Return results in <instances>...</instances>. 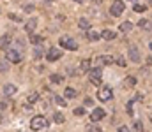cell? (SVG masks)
<instances>
[{
	"label": "cell",
	"mask_w": 152,
	"mask_h": 132,
	"mask_svg": "<svg viewBox=\"0 0 152 132\" xmlns=\"http://www.w3.org/2000/svg\"><path fill=\"white\" fill-rule=\"evenodd\" d=\"M48 125H50V122L44 116H34L32 122H30V129L32 131H44Z\"/></svg>",
	"instance_id": "6da1fadb"
},
{
	"label": "cell",
	"mask_w": 152,
	"mask_h": 132,
	"mask_svg": "<svg viewBox=\"0 0 152 132\" xmlns=\"http://www.w3.org/2000/svg\"><path fill=\"white\" fill-rule=\"evenodd\" d=\"M88 76H90V83H92V85H96V87H99V85H101L103 71H101L99 67H92V69L88 71Z\"/></svg>",
	"instance_id": "7a4b0ae2"
},
{
	"label": "cell",
	"mask_w": 152,
	"mask_h": 132,
	"mask_svg": "<svg viewBox=\"0 0 152 132\" xmlns=\"http://www.w3.org/2000/svg\"><path fill=\"white\" fill-rule=\"evenodd\" d=\"M112 97H113V92H112L110 87H101L99 88V92H97V99H99V100L106 102V100H110Z\"/></svg>",
	"instance_id": "3957f363"
},
{
	"label": "cell",
	"mask_w": 152,
	"mask_h": 132,
	"mask_svg": "<svg viewBox=\"0 0 152 132\" xmlns=\"http://www.w3.org/2000/svg\"><path fill=\"white\" fill-rule=\"evenodd\" d=\"M60 46H64V48H66V49H69V51H75V49H78V43H76L75 39L67 37V35L60 37Z\"/></svg>",
	"instance_id": "277c9868"
},
{
	"label": "cell",
	"mask_w": 152,
	"mask_h": 132,
	"mask_svg": "<svg viewBox=\"0 0 152 132\" xmlns=\"http://www.w3.org/2000/svg\"><path fill=\"white\" fill-rule=\"evenodd\" d=\"M124 9H126V5H124L120 0H115L113 4H112V9H110V12H112L113 16H120V14L124 12Z\"/></svg>",
	"instance_id": "5b68a950"
},
{
	"label": "cell",
	"mask_w": 152,
	"mask_h": 132,
	"mask_svg": "<svg viewBox=\"0 0 152 132\" xmlns=\"http://www.w3.org/2000/svg\"><path fill=\"white\" fill-rule=\"evenodd\" d=\"M60 56H62V51H60L58 48H50V51L46 53V58H48L50 62H57Z\"/></svg>",
	"instance_id": "8992f818"
},
{
	"label": "cell",
	"mask_w": 152,
	"mask_h": 132,
	"mask_svg": "<svg viewBox=\"0 0 152 132\" xmlns=\"http://www.w3.org/2000/svg\"><path fill=\"white\" fill-rule=\"evenodd\" d=\"M5 58L11 60L12 63H20V62H21V55H20L18 51H14V49H7V51H5Z\"/></svg>",
	"instance_id": "52a82bcc"
},
{
	"label": "cell",
	"mask_w": 152,
	"mask_h": 132,
	"mask_svg": "<svg viewBox=\"0 0 152 132\" xmlns=\"http://www.w3.org/2000/svg\"><path fill=\"white\" fill-rule=\"evenodd\" d=\"M104 116H106L104 109H103V107H96V109L92 111V115H90V120H92V122H99V120H103Z\"/></svg>",
	"instance_id": "ba28073f"
},
{
	"label": "cell",
	"mask_w": 152,
	"mask_h": 132,
	"mask_svg": "<svg viewBox=\"0 0 152 132\" xmlns=\"http://www.w3.org/2000/svg\"><path fill=\"white\" fill-rule=\"evenodd\" d=\"M129 58H131L134 63H138V62H140V51H138V48H136V46H131V48H129Z\"/></svg>",
	"instance_id": "9c48e42d"
},
{
	"label": "cell",
	"mask_w": 152,
	"mask_h": 132,
	"mask_svg": "<svg viewBox=\"0 0 152 132\" xmlns=\"http://www.w3.org/2000/svg\"><path fill=\"white\" fill-rule=\"evenodd\" d=\"M101 37L104 41H113L115 37H117V32H113V30H103L101 32Z\"/></svg>",
	"instance_id": "30bf717a"
},
{
	"label": "cell",
	"mask_w": 152,
	"mask_h": 132,
	"mask_svg": "<svg viewBox=\"0 0 152 132\" xmlns=\"http://www.w3.org/2000/svg\"><path fill=\"white\" fill-rule=\"evenodd\" d=\"M138 27H140L142 30H147V32H149V30H152V21L143 18V19H140V21H138Z\"/></svg>",
	"instance_id": "8fae6325"
},
{
	"label": "cell",
	"mask_w": 152,
	"mask_h": 132,
	"mask_svg": "<svg viewBox=\"0 0 152 132\" xmlns=\"http://www.w3.org/2000/svg\"><path fill=\"white\" fill-rule=\"evenodd\" d=\"M36 27H37V19L36 18H32V19H28L27 23H25V30L30 34V32H34L36 30Z\"/></svg>",
	"instance_id": "7c38bea8"
},
{
	"label": "cell",
	"mask_w": 152,
	"mask_h": 132,
	"mask_svg": "<svg viewBox=\"0 0 152 132\" xmlns=\"http://www.w3.org/2000/svg\"><path fill=\"white\" fill-rule=\"evenodd\" d=\"M134 85H136V78L134 76H127L124 79V87L126 88H134Z\"/></svg>",
	"instance_id": "4fadbf2b"
},
{
	"label": "cell",
	"mask_w": 152,
	"mask_h": 132,
	"mask_svg": "<svg viewBox=\"0 0 152 132\" xmlns=\"http://www.w3.org/2000/svg\"><path fill=\"white\" fill-rule=\"evenodd\" d=\"M2 92H4V95H12V93H16V87L14 85H4Z\"/></svg>",
	"instance_id": "5bb4252c"
},
{
	"label": "cell",
	"mask_w": 152,
	"mask_h": 132,
	"mask_svg": "<svg viewBox=\"0 0 152 132\" xmlns=\"http://www.w3.org/2000/svg\"><path fill=\"white\" fill-rule=\"evenodd\" d=\"M78 27L83 28V30H88V28H90V21H88L87 18H80V19H78Z\"/></svg>",
	"instance_id": "9a60e30c"
},
{
	"label": "cell",
	"mask_w": 152,
	"mask_h": 132,
	"mask_svg": "<svg viewBox=\"0 0 152 132\" xmlns=\"http://www.w3.org/2000/svg\"><path fill=\"white\" fill-rule=\"evenodd\" d=\"M9 43H11V37L9 35H2V41H0V48L4 49V51H7V46H9Z\"/></svg>",
	"instance_id": "2e32d148"
},
{
	"label": "cell",
	"mask_w": 152,
	"mask_h": 132,
	"mask_svg": "<svg viewBox=\"0 0 152 132\" xmlns=\"http://www.w3.org/2000/svg\"><path fill=\"white\" fill-rule=\"evenodd\" d=\"M118 30H120V32H131V30H133V23H129V21H124V23H120Z\"/></svg>",
	"instance_id": "e0dca14e"
},
{
	"label": "cell",
	"mask_w": 152,
	"mask_h": 132,
	"mask_svg": "<svg viewBox=\"0 0 152 132\" xmlns=\"http://www.w3.org/2000/svg\"><path fill=\"white\" fill-rule=\"evenodd\" d=\"M99 37H101V34H97V32H94V30L88 28V32H87V39L88 41H97Z\"/></svg>",
	"instance_id": "ac0fdd59"
},
{
	"label": "cell",
	"mask_w": 152,
	"mask_h": 132,
	"mask_svg": "<svg viewBox=\"0 0 152 132\" xmlns=\"http://www.w3.org/2000/svg\"><path fill=\"white\" fill-rule=\"evenodd\" d=\"M97 60H99V62H101V63H104V65H110V63H112V62H113V58H112V56H110V55H101V56H99V58H97Z\"/></svg>",
	"instance_id": "d6986e66"
},
{
	"label": "cell",
	"mask_w": 152,
	"mask_h": 132,
	"mask_svg": "<svg viewBox=\"0 0 152 132\" xmlns=\"http://www.w3.org/2000/svg\"><path fill=\"white\" fill-rule=\"evenodd\" d=\"M50 81H51V83H55V85L64 83V76H60V74H51V76H50Z\"/></svg>",
	"instance_id": "ffe728a7"
},
{
	"label": "cell",
	"mask_w": 152,
	"mask_h": 132,
	"mask_svg": "<svg viewBox=\"0 0 152 132\" xmlns=\"http://www.w3.org/2000/svg\"><path fill=\"white\" fill-rule=\"evenodd\" d=\"M90 60H81V63H80V69L83 71V72H87V71H90Z\"/></svg>",
	"instance_id": "44dd1931"
},
{
	"label": "cell",
	"mask_w": 152,
	"mask_h": 132,
	"mask_svg": "<svg viewBox=\"0 0 152 132\" xmlns=\"http://www.w3.org/2000/svg\"><path fill=\"white\" fill-rule=\"evenodd\" d=\"M64 95H66L67 99H73V97H76V90L75 88H66V90H64Z\"/></svg>",
	"instance_id": "7402d4cb"
},
{
	"label": "cell",
	"mask_w": 152,
	"mask_h": 132,
	"mask_svg": "<svg viewBox=\"0 0 152 132\" xmlns=\"http://www.w3.org/2000/svg\"><path fill=\"white\" fill-rule=\"evenodd\" d=\"M30 43H34V44L42 43V37H41V35H36V34H32V32H30Z\"/></svg>",
	"instance_id": "603a6c76"
},
{
	"label": "cell",
	"mask_w": 152,
	"mask_h": 132,
	"mask_svg": "<svg viewBox=\"0 0 152 132\" xmlns=\"http://www.w3.org/2000/svg\"><path fill=\"white\" fill-rule=\"evenodd\" d=\"M37 100H39V93H36V92H32V93L28 95V102H30V104H36Z\"/></svg>",
	"instance_id": "cb8c5ba5"
},
{
	"label": "cell",
	"mask_w": 152,
	"mask_h": 132,
	"mask_svg": "<svg viewBox=\"0 0 152 132\" xmlns=\"http://www.w3.org/2000/svg\"><path fill=\"white\" fill-rule=\"evenodd\" d=\"M145 9H147V5H142V4H134L133 5V11L134 12H143Z\"/></svg>",
	"instance_id": "d4e9b609"
},
{
	"label": "cell",
	"mask_w": 152,
	"mask_h": 132,
	"mask_svg": "<svg viewBox=\"0 0 152 132\" xmlns=\"http://www.w3.org/2000/svg\"><path fill=\"white\" fill-rule=\"evenodd\" d=\"M53 120H55V123H64V115L62 113H55L53 115Z\"/></svg>",
	"instance_id": "484cf974"
},
{
	"label": "cell",
	"mask_w": 152,
	"mask_h": 132,
	"mask_svg": "<svg viewBox=\"0 0 152 132\" xmlns=\"http://www.w3.org/2000/svg\"><path fill=\"white\" fill-rule=\"evenodd\" d=\"M7 60V58H5ZM5 60H2V63H0V71H2V74H5L7 72V69H9V65H7V62Z\"/></svg>",
	"instance_id": "4316f807"
},
{
	"label": "cell",
	"mask_w": 152,
	"mask_h": 132,
	"mask_svg": "<svg viewBox=\"0 0 152 132\" xmlns=\"http://www.w3.org/2000/svg\"><path fill=\"white\" fill-rule=\"evenodd\" d=\"M55 102H57L58 106H64V107H66V104H67V102H66L62 97H58V95H55Z\"/></svg>",
	"instance_id": "83f0119b"
},
{
	"label": "cell",
	"mask_w": 152,
	"mask_h": 132,
	"mask_svg": "<svg viewBox=\"0 0 152 132\" xmlns=\"http://www.w3.org/2000/svg\"><path fill=\"white\" fill-rule=\"evenodd\" d=\"M41 56H42V51H41V48L37 46V48L34 49V58H36V60H39Z\"/></svg>",
	"instance_id": "f1b7e54d"
},
{
	"label": "cell",
	"mask_w": 152,
	"mask_h": 132,
	"mask_svg": "<svg viewBox=\"0 0 152 132\" xmlns=\"http://www.w3.org/2000/svg\"><path fill=\"white\" fill-rule=\"evenodd\" d=\"M115 62H117V65H120V67H126V60H124L122 56H117V58H115Z\"/></svg>",
	"instance_id": "f546056e"
},
{
	"label": "cell",
	"mask_w": 152,
	"mask_h": 132,
	"mask_svg": "<svg viewBox=\"0 0 152 132\" xmlns=\"http://www.w3.org/2000/svg\"><path fill=\"white\" fill-rule=\"evenodd\" d=\"M133 129H134V131H143V123H142V122H134V123H133Z\"/></svg>",
	"instance_id": "4dcf8cb0"
},
{
	"label": "cell",
	"mask_w": 152,
	"mask_h": 132,
	"mask_svg": "<svg viewBox=\"0 0 152 132\" xmlns=\"http://www.w3.org/2000/svg\"><path fill=\"white\" fill-rule=\"evenodd\" d=\"M75 115H76V116H83V115H85V107H76Z\"/></svg>",
	"instance_id": "1f68e13d"
},
{
	"label": "cell",
	"mask_w": 152,
	"mask_h": 132,
	"mask_svg": "<svg viewBox=\"0 0 152 132\" xmlns=\"http://www.w3.org/2000/svg\"><path fill=\"white\" fill-rule=\"evenodd\" d=\"M7 16H9V18H11L12 21H21V18H20L18 14H14V12H11V14H7Z\"/></svg>",
	"instance_id": "d6a6232c"
},
{
	"label": "cell",
	"mask_w": 152,
	"mask_h": 132,
	"mask_svg": "<svg viewBox=\"0 0 152 132\" xmlns=\"http://www.w3.org/2000/svg\"><path fill=\"white\" fill-rule=\"evenodd\" d=\"M133 102H134V100H129V102H127V113H129L131 116H133Z\"/></svg>",
	"instance_id": "836d02e7"
},
{
	"label": "cell",
	"mask_w": 152,
	"mask_h": 132,
	"mask_svg": "<svg viewBox=\"0 0 152 132\" xmlns=\"http://www.w3.org/2000/svg\"><path fill=\"white\" fill-rule=\"evenodd\" d=\"M118 131H120V132H127V131H129V127H126V125H120V127H118Z\"/></svg>",
	"instance_id": "e575fe53"
},
{
	"label": "cell",
	"mask_w": 152,
	"mask_h": 132,
	"mask_svg": "<svg viewBox=\"0 0 152 132\" xmlns=\"http://www.w3.org/2000/svg\"><path fill=\"white\" fill-rule=\"evenodd\" d=\"M142 99H143V95H142V93H136V95H134V99H133V100H142Z\"/></svg>",
	"instance_id": "d590c367"
},
{
	"label": "cell",
	"mask_w": 152,
	"mask_h": 132,
	"mask_svg": "<svg viewBox=\"0 0 152 132\" xmlns=\"http://www.w3.org/2000/svg\"><path fill=\"white\" fill-rule=\"evenodd\" d=\"M87 129H88V131H101V129H99V127H96V125H88Z\"/></svg>",
	"instance_id": "8d00e7d4"
},
{
	"label": "cell",
	"mask_w": 152,
	"mask_h": 132,
	"mask_svg": "<svg viewBox=\"0 0 152 132\" xmlns=\"http://www.w3.org/2000/svg\"><path fill=\"white\" fill-rule=\"evenodd\" d=\"M7 106H9V102H7V100H4V102H2V106H0V107H2V111H4Z\"/></svg>",
	"instance_id": "74e56055"
},
{
	"label": "cell",
	"mask_w": 152,
	"mask_h": 132,
	"mask_svg": "<svg viewBox=\"0 0 152 132\" xmlns=\"http://www.w3.org/2000/svg\"><path fill=\"white\" fill-rule=\"evenodd\" d=\"M85 106H92V99H85Z\"/></svg>",
	"instance_id": "f35d334b"
},
{
	"label": "cell",
	"mask_w": 152,
	"mask_h": 132,
	"mask_svg": "<svg viewBox=\"0 0 152 132\" xmlns=\"http://www.w3.org/2000/svg\"><path fill=\"white\" fill-rule=\"evenodd\" d=\"M147 63H149V65H152V56H149V58H147Z\"/></svg>",
	"instance_id": "ab89813d"
},
{
	"label": "cell",
	"mask_w": 152,
	"mask_h": 132,
	"mask_svg": "<svg viewBox=\"0 0 152 132\" xmlns=\"http://www.w3.org/2000/svg\"><path fill=\"white\" fill-rule=\"evenodd\" d=\"M75 2H78V4H81V2H83V0H75Z\"/></svg>",
	"instance_id": "60d3db41"
},
{
	"label": "cell",
	"mask_w": 152,
	"mask_h": 132,
	"mask_svg": "<svg viewBox=\"0 0 152 132\" xmlns=\"http://www.w3.org/2000/svg\"><path fill=\"white\" fill-rule=\"evenodd\" d=\"M92 2H97V4H99V2H101V0H92Z\"/></svg>",
	"instance_id": "b9f144b4"
},
{
	"label": "cell",
	"mask_w": 152,
	"mask_h": 132,
	"mask_svg": "<svg viewBox=\"0 0 152 132\" xmlns=\"http://www.w3.org/2000/svg\"><path fill=\"white\" fill-rule=\"evenodd\" d=\"M149 48H151V49H152V43H151V44H149Z\"/></svg>",
	"instance_id": "7bdbcfd3"
},
{
	"label": "cell",
	"mask_w": 152,
	"mask_h": 132,
	"mask_svg": "<svg viewBox=\"0 0 152 132\" xmlns=\"http://www.w3.org/2000/svg\"><path fill=\"white\" fill-rule=\"evenodd\" d=\"M147 2H152V0H147Z\"/></svg>",
	"instance_id": "ee69618b"
},
{
	"label": "cell",
	"mask_w": 152,
	"mask_h": 132,
	"mask_svg": "<svg viewBox=\"0 0 152 132\" xmlns=\"http://www.w3.org/2000/svg\"><path fill=\"white\" fill-rule=\"evenodd\" d=\"M151 120H152V116H151Z\"/></svg>",
	"instance_id": "f6af8a7d"
},
{
	"label": "cell",
	"mask_w": 152,
	"mask_h": 132,
	"mask_svg": "<svg viewBox=\"0 0 152 132\" xmlns=\"http://www.w3.org/2000/svg\"><path fill=\"white\" fill-rule=\"evenodd\" d=\"M133 2H134V0H133Z\"/></svg>",
	"instance_id": "bcb514c9"
}]
</instances>
